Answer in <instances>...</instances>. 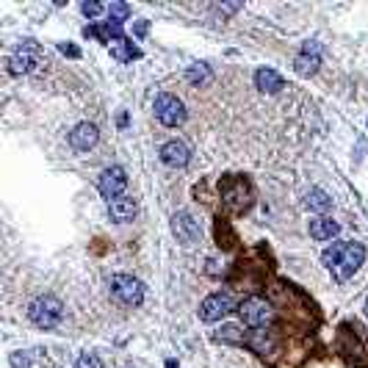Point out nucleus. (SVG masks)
<instances>
[{
  "instance_id": "1",
  "label": "nucleus",
  "mask_w": 368,
  "mask_h": 368,
  "mask_svg": "<svg viewBox=\"0 0 368 368\" xmlns=\"http://www.w3.org/2000/svg\"><path fill=\"white\" fill-rule=\"evenodd\" d=\"M321 261H324V266L333 271V277L338 283H346L357 268L363 266L366 249L357 241H340V244H333L330 249H324Z\"/></svg>"
},
{
  "instance_id": "2",
  "label": "nucleus",
  "mask_w": 368,
  "mask_h": 368,
  "mask_svg": "<svg viewBox=\"0 0 368 368\" xmlns=\"http://www.w3.org/2000/svg\"><path fill=\"white\" fill-rule=\"evenodd\" d=\"M61 316H64V304L56 299V297H50V294L34 299L31 307H28V319L34 321L39 330H53L61 321Z\"/></svg>"
},
{
  "instance_id": "3",
  "label": "nucleus",
  "mask_w": 368,
  "mask_h": 368,
  "mask_svg": "<svg viewBox=\"0 0 368 368\" xmlns=\"http://www.w3.org/2000/svg\"><path fill=\"white\" fill-rule=\"evenodd\" d=\"M108 288H111V294L122 302V304L136 307V304L144 302V285H141L136 277H131V274H114L111 283H108Z\"/></svg>"
},
{
  "instance_id": "4",
  "label": "nucleus",
  "mask_w": 368,
  "mask_h": 368,
  "mask_svg": "<svg viewBox=\"0 0 368 368\" xmlns=\"http://www.w3.org/2000/svg\"><path fill=\"white\" fill-rule=\"evenodd\" d=\"M238 313H241V321L247 327H255V330L266 327L268 321H271V316H274L271 304L263 297H247V299L238 304Z\"/></svg>"
},
{
  "instance_id": "5",
  "label": "nucleus",
  "mask_w": 368,
  "mask_h": 368,
  "mask_svg": "<svg viewBox=\"0 0 368 368\" xmlns=\"http://www.w3.org/2000/svg\"><path fill=\"white\" fill-rule=\"evenodd\" d=\"M155 117L161 125L167 128H177L186 122V105L177 100L174 95H158L155 97Z\"/></svg>"
},
{
  "instance_id": "6",
  "label": "nucleus",
  "mask_w": 368,
  "mask_h": 368,
  "mask_svg": "<svg viewBox=\"0 0 368 368\" xmlns=\"http://www.w3.org/2000/svg\"><path fill=\"white\" fill-rule=\"evenodd\" d=\"M235 310V299H233V294H210L208 299L200 304V319L202 321H219V319H225L227 313H233Z\"/></svg>"
},
{
  "instance_id": "7",
  "label": "nucleus",
  "mask_w": 368,
  "mask_h": 368,
  "mask_svg": "<svg viewBox=\"0 0 368 368\" xmlns=\"http://www.w3.org/2000/svg\"><path fill=\"white\" fill-rule=\"evenodd\" d=\"M125 186H128V174H125V169L122 167H108L102 169L100 180H97V189H100V194L105 200H117V197H122V191H125Z\"/></svg>"
},
{
  "instance_id": "8",
  "label": "nucleus",
  "mask_w": 368,
  "mask_h": 368,
  "mask_svg": "<svg viewBox=\"0 0 368 368\" xmlns=\"http://www.w3.org/2000/svg\"><path fill=\"white\" fill-rule=\"evenodd\" d=\"M36 59H39V44L34 39H25L17 47V53L8 59V72L11 75H25V72H31L36 67Z\"/></svg>"
},
{
  "instance_id": "9",
  "label": "nucleus",
  "mask_w": 368,
  "mask_h": 368,
  "mask_svg": "<svg viewBox=\"0 0 368 368\" xmlns=\"http://www.w3.org/2000/svg\"><path fill=\"white\" fill-rule=\"evenodd\" d=\"M172 233L174 238L183 244V247H194L197 241H200V222H194V216H189V213H177V216H172Z\"/></svg>"
},
{
  "instance_id": "10",
  "label": "nucleus",
  "mask_w": 368,
  "mask_h": 368,
  "mask_svg": "<svg viewBox=\"0 0 368 368\" xmlns=\"http://www.w3.org/2000/svg\"><path fill=\"white\" fill-rule=\"evenodd\" d=\"M97 138H100L97 125H92V122H81V125L69 133V144H72V150L86 153V150H92V147L97 144Z\"/></svg>"
},
{
  "instance_id": "11",
  "label": "nucleus",
  "mask_w": 368,
  "mask_h": 368,
  "mask_svg": "<svg viewBox=\"0 0 368 368\" xmlns=\"http://www.w3.org/2000/svg\"><path fill=\"white\" fill-rule=\"evenodd\" d=\"M189 158H191V153H189V147L183 141H167L161 147V161L172 169H183L189 164Z\"/></svg>"
},
{
  "instance_id": "12",
  "label": "nucleus",
  "mask_w": 368,
  "mask_h": 368,
  "mask_svg": "<svg viewBox=\"0 0 368 368\" xmlns=\"http://www.w3.org/2000/svg\"><path fill=\"white\" fill-rule=\"evenodd\" d=\"M222 197H225V205L230 210H244L249 205V189H247L244 180H235V183H227L222 189Z\"/></svg>"
},
{
  "instance_id": "13",
  "label": "nucleus",
  "mask_w": 368,
  "mask_h": 368,
  "mask_svg": "<svg viewBox=\"0 0 368 368\" xmlns=\"http://www.w3.org/2000/svg\"><path fill=\"white\" fill-rule=\"evenodd\" d=\"M319 64H321V59H319V44H316V42H307L304 50L297 56L294 67H297L299 75H313V72L319 69Z\"/></svg>"
},
{
  "instance_id": "14",
  "label": "nucleus",
  "mask_w": 368,
  "mask_h": 368,
  "mask_svg": "<svg viewBox=\"0 0 368 368\" xmlns=\"http://www.w3.org/2000/svg\"><path fill=\"white\" fill-rule=\"evenodd\" d=\"M136 210H138V208H136L133 197H117V200L108 202V213H111V219L119 222V225H122V222H131L136 216Z\"/></svg>"
},
{
  "instance_id": "15",
  "label": "nucleus",
  "mask_w": 368,
  "mask_h": 368,
  "mask_svg": "<svg viewBox=\"0 0 368 368\" xmlns=\"http://www.w3.org/2000/svg\"><path fill=\"white\" fill-rule=\"evenodd\" d=\"M338 222L333 219H327V216H321V219H313L310 222V235L316 238V241H333L335 235H338Z\"/></svg>"
},
{
  "instance_id": "16",
  "label": "nucleus",
  "mask_w": 368,
  "mask_h": 368,
  "mask_svg": "<svg viewBox=\"0 0 368 368\" xmlns=\"http://www.w3.org/2000/svg\"><path fill=\"white\" fill-rule=\"evenodd\" d=\"M255 83H258V89H261V92H268V95H274V92H280V89H283V78L268 67H263V69H258V72H255Z\"/></svg>"
},
{
  "instance_id": "17",
  "label": "nucleus",
  "mask_w": 368,
  "mask_h": 368,
  "mask_svg": "<svg viewBox=\"0 0 368 368\" xmlns=\"http://www.w3.org/2000/svg\"><path fill=\"white\" fill-rule=\"evenodd\" d=\"M108 47H111V56H114L117 61H133V59L141 56V50L133 47V42H131V39H125V36H122V39H117V42H111Z\"/></svg>"
},
{
  "instance_id": "18",
  "label": "nucleus",
  "mask_w": 368,
  "mask_h": 368,
  "mask_svg": "<svg viewBox=\"0 0 368 368\" xmlns=\"http://www.w3.org/2000/svg\"><path fill=\"white\" fill-rule=\"evenodd\" d=\"M304 205L310 208V210H319V213H327L330 208H333V200L324 194V191H319V189H313L307 197H304Z\"/></svg>"
},
{
  "instance_id": "19",
  "label": "nucleus",
  "mask_w": 368,
  "mask_h": 368,
  "mask_svg": "<svg viewBox=\"0 0 368 368\" xmlns=\"http://www.w3.org/2000/svg\"><path fill=\"white\" fill-rule=\"evenodd\" d=\"M128 17H131V6H128V3H111V6H108V20H111V23L122 25Z\"/></svg>"
},
{
  "instance_id": "20",
  "label": "nucleus",
  "mask_w": 368,
  "mask_h": 368,
  "mask_svg": "<svg viewBox=\"0 0 368 368\" xmlns=\"http://www.w3.org/2000/svg\"><path fill=\"white\" fill-rule=\"evenodd\" d=\"M189 81H191V83H208V81H210V69L205 67V64L189 67Z\"/></svg>"
},
{
  "instance_id": "21",
  "label": "nucleus",
  "mask_w": 368,
  "mask_h": 368,
  "mask_svg": "<svg viewBox=\"0 0 368 368\" xmlns=\"http://www.w3.org/2000/svg\"><path fill=\"white\" fill-rule=\"evenodd\" d=\"M78 368H102V360L97 355H81L78 357Z\"/></svg>"
},
{
  "instance_id": "22",
  "label": "nucleus",
  "mask_w": 368,
  "mask_h": 368,
  "mask_svg": "<svg viewBox=\"0 0 368 368\" xmlns=\"http://www.w3.org/2000/svg\"><path fill=\"white\" fill-rule=\"evenodd\" d=\"M81 11H83L86 17H100V14H102V6H100V3H95V0H86V3L81 6Z\"/></svg>"
},
{
  "instance_id": "23",
  "label": "nucleus",
  "mask_w": 368,
  "mask_h": 368,
  "mask_svg": "<svg viewBox=\"0 0 368 368\" xmlns=\"http://www.w3.org/2000/svg\"><path fill=\"white\" fill-rule=\"evenodd\" d=\"M59 50H61L64 56H69V59H81V50H78V47H72L69 42H64V44H59Z\"/></svg>"
},
{
  "instance_id": "24",
  "label": "nucleus",
  "mask_w": 368,
  "mask_h": 368,
  "mask_svg": "<svg viewBox=\"0 0 368 368\" xmlns=\"http://www.w3.org/2000/svg\"><path fill=\"white\" fill-rule=\"evenodd\" d=\"M219 338H225V340H233V343H238V340H241L238 327H225V335H219Z\"/></svg>"
},
{
  "instance_id": "25",
  "label": "nucleus",
  "mask_w": 368,
  "mask_h": 368,
  "mask_svg": "<svg viewBox=\"0 0 368 368\" xmlns=\"http://www.w3.org/2000/svg\"><path fill=\"white\" fill-rule=\"evenodd\" d=\"M11 366L14 368H28V360H25V357H20V355H11Z\"/></svg>"
},
{
  "instance_id": "26",
  "label": "nucleus",
  "mask_w": 368,
  "mask_h": 368,
  "mask_svg": "<svg viewBox=\"0 0 368 368\" xmlns=\"http://www.w3.org/2000/svg\"><path fill=\"white\" fill-rule=\"evenodd\" d=\"M136 34H138V36L147 34V23H138V25H136Z\"/></svg>"
},
{
  "instance_id": "27",
  "label": "nucleus",
  "mask_w": 368,
  "mask_h": 368,
  "mask_svg": "<svg viewBox=\"0 0 368 368\" xmlns=\"http://www.w3.org/2000/svg\"><path fill=\"white\" fill-rule=\"evenodd\" d=\"M167 368H177V363H174V360H169V363H167Z\"/></svg>"
},
{
  "instance_id": "28",
  "label": "nucleus",
  "mask_w": 368,
  "mask_h": 368,
  "mask_svg": "<svg viewBox=\"0 0 368 368\" xmlns=\"http://www.w3.org/2000/svg\"><path fill=\"white\" fill-rule=\"evenodd\" d=\"M366 310H368V302H366Z\"/></svg>"
}]
</instances>
